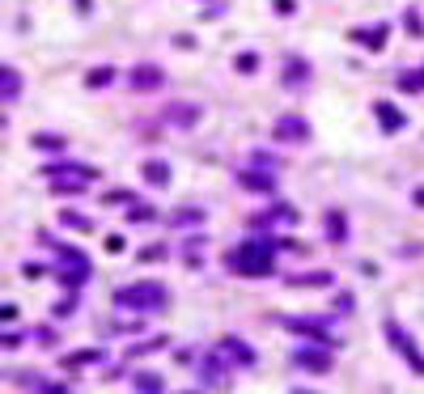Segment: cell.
I'll use <instances>...</instances> for the list:
<instances>
[{
    "mask_svg": "<svg viewBox=\"0 0 424 394\" xmlns=\"http://www.w3.org/2000/svg\"><path fill=\"white\" fill-rule=\"evenodd\" d=\"M327 272H310V276H293V284H327Z\"/></svg>",
    "mask_w": 424,
    "mask_h": 394,
    "instance_id": "obj_23",
    "label": "cell"
},
{
    "mask_svg": "<svg viewBox=\"0 0 424 394\" xmlns=\"http://www.w3.org/2000/svg\"><path fill=\"white\" fill-rule=\"evenodd\" d=\"M353 38H361V43H369V47H382V43H386V30H357Z\"/></svg>",
    "mask_w": 424,
    "mask_h": 394,
    "instance_id": "obj_21",
    "label": "cell"
},
{
    "mask_svg": "<svg viewBox=\"0 0 424 394\" xmlns=\"http://www.w3.org/2000/svg\"><path fill=\"white\" fill-rule=\"evenodd\" d=\"M166 288L161 284H128L123 292H115L119 310H166Z\"/></svg>",
    "mask_w": 424,
    "mask_h": 394,
    "instance_id": "obj_2",
    "label": "cell"
},
{
    "mask_svg": "<svg viewBox=\"0 0 424 394\" xmlns=\"http://www.w3.org/2000/svg\"><path fill=\"white\" fill-rule=\"evenodd\" d=\"M373 115H378V123H382L386 132H399V128H403V115H399L390 102H378V106H373Z\"/></svg>",
    "mask_w": 424,
    "mask_h": 394,
    "instance_id": "obj_13",
    "label": "cell"
},
{
    "mask_svg": "<svg viewBox=\"0 0 424 394\" xmlns=\"http://www.w3.org/2000/svg\"><path fill=\"white\" fill-rule=\"evenodd\" d=\"M128 81H132V89H136V93H153V89H161V85H166V72H161L157 64H136V68L128 72Z\"/></svg>",
    "mask_w": 424,
    "mask_h": 394,
    "instance_id": "obj_4",
    "label": "cell"
},
{
    "mask_svg": "<svg viewBox=\"0 0 424 394\" xmlns=\"http://www.w3.org/2000/svg\"><path fill=\"white\" fill-rule=\"evenodd\" d=\"M246 191H259V195H271L276 191V178L271 174H259V170H242V178H238Z\"/></svg>",
    "mask_w": 424,
    "mask_h": 394,
    "instance_id": "obj_11",
    "label": "cell"
},
{
    "mask_svg": "<svg viewBox=\"0 0 424 394\" xmlns=\"http://www.w3.org/2000/svg\"><path fill=\"white\" fill-rule=\"evenodd\" d=\"M191 220H204V212H174V225H191Z\"/></svg>",
    "mask_w": 424,
    "mask_h": 394,
    "instance_id": "obj_25",
    "label": "cell"
},
{
    "mask_svg": "<svg viewBox=\"0 0 424 394\" xmlns=\"http://www.w3.org/2000/svg\"><path fill=\"white\" fill-rule=\"evenodd\" d=\"M327 233H331V242H344V216L339 212H327Z\"/></svg>",
    "mask_w": 424,
    "mask_h": 394,
    "instance_id": "obj_20",
    "label": "cell"
},
{
    "mask_svg": "<svg viewBox=\"0 0 424 394\" xmlns=\"http://www.w3.org/2000/svg\"><path fill=\"white\" fill-rule=\"evenodd\" d=\"M284 77H289V85H302V81L310 77V64H306V60H297V56H293V60L284 64Z\"/></svg>",
    "mask_w": 424,
    "mask_h": 394,
    "instance_id": "obj_15",
    "label": "cell"
},
{
    "mask_svg": "<svg viewBox=\"0 0 424 394\" xmlns=\"http://www.w3.org/2000/svg\"><path fill=\"white\" fill-rule=\"evenodd\" d=\"M64 225H68V229H89V220H85L81 212H64Z\"/></svg>",
    "mask_w": 424,
    "mask_h": 394,
    "instance_id": "obj_24",
    "label": "cell"
},
{
    "mask_svg": "<svg viewBox=\"0 0 424 394\" xmlns=\"http://www.w3.org/2000/svg\"><path fill=\"white\" fill-rule=\"evenodd\" d=\"M271 255H276V242L271 237H259V242H246L230 255V272L238 276H271Z\"/></svg>",
    "mask_w": 424,
    "mask_h": 394,
    "instance_id": "obj_1",
    "label": "cell"
},
{
    "mask_svg": "<svg viewBox=\"0 0 424 394\" xmlns=\"http://www.w3.org/2000/svg\"><path fill=\"white\" fill-rule=\"evenodd\" d=\"M43 174H47V178H81V183H93V178H98L93 165H81V161H52Z\"/></svg>",
    "mask_w": 424,
    "mask_h": 394,
    "instance_id": "obj_6",
    "label": "cell"
},
{
    "mask_svg": "<svg viewBox=\"0 0 424 394\" xmlns=\"http://www.w3.org/2000/svg\"><path fill=\"white\" fill-rule=\"evenodd\" d=\"M81 187H85L81 178H52V191H56V195H81Z\"/></svg>",
    "mask_w": 424,
    "mask_h": 394,
    "instance_id": "obj_17",
    "label": "cell"
},
{
    "mask_svg": "<svg viewBox=\"0 0 424 394\" xmlns=\"http://www.w3.org/2000/svg\"><path fill=\"white\" fill-rule=\"evenodd\" d=\"M38 394H64V386H56V382H47V386H38Z\"/></svg>",
    "mask_w": 424,
    "mask_h": 394,
    "instance_id": "obj_30",
    "label": "cell"
},
{
    "mask_svg": "<svg viewBox=\"0 0 424 394\" xmlns=\"http://www.w3.org/2000/svg\"><path fill=\"white\" fill-rule=\"evenodd\" d=\"M34 144H38V149H60L64 140L60 136H34Z\"/></svg>",
    "mask_w": 424,
    "mask_h": 394,
    "instance_id": "obj_27",
    "label": "cell"
},
{
    "mask_svg": "<svg viewBox=\"0 0 424 394\" xmlns=\"http://www.w3.org/2000/svg\"><path fill=\"white\" fill-rule=\"evenodd\" d=\"M293 360H297V369H310V373H327L331 369V352L327 348H302Z\"/></svg>",
    "mask_w": 424,
    "mask_h": 394,
    "instance_id": "obj_8",
    "label": "cell"
},
{
    "mask_svg": "<svg viewBox=\"0 0 424 394\" xmlns=\"http://www.w3.org/2000/svg\"><path fill=\"white\" fill-rule=\"evenodd\" d=\"M297 394H310V390H297Z\"/></svg>",
    "mask_w": 424,
    "mask_h": 394,
    "instance_id": "obj_31",
    "label": "cell"
},
{
    "mask_svg": "<svg viewBox=\"0 0 424 394\" xmlns=\"http://www.w3.org/2000/svg\"><path fill=\"white\" fill-rule=\"evenodd\" d=\"M221 352L234 356V364H242V369H251V364H255V352L246 348V343H242L238 335H225V339H221Z\"/></svg>",
    "mask_w": 424,
    "mask_h": 394,
    "instance_id": "obj_9",
    "label": "cell"
},
{
    "mask_svg": "<svg viewBox=\"0 0 424 394\" xmlns=\"http://www.w3.org/2000/svg\"><path fill=\"white\" fill-rule=\"evenodd\" d=\"M284 327H289V331H297V335H314V339H322V343L331 339L327 323H314V318H284Z\"/></svg>",
    "mask_w": 424,
    "mask_h": 394,
    "instance_id": "obj_10",
    "label": "cell"
},
{
    "mask_svg": "<svg viewBox=\"0 0 424 394\" xmlns=\"http://www.w3.org/2000/svg\"><path fill=\"white\" fill-rule=\"evenodd\" d=\"M408 30H412V34H424V21H420L416 13H408Z\"/></svg>",
    "mask_w": 424,
    "mask_h": 394,
    "instance_id": "obj_29",
    "label": "cell"
},
{
    "mask_svg": "<svg viewBox=\"0 0 424 394\" xmlns=\"http://www.w3.org/2000/svg\"><path fill=\"white\" fill-rule=\"evenodd\" d=\"M140 174H144L148 183L166 187V183H170V165H166V161H144V165H140Z\"/></svg>",
    "mask_w": 424,
    "mask_h": 394,
    "instance_id": "obj_14",
    "label": "cell"
},
{
    "mask_svg": "<svg viewBox=\"0 0 424 394\" xmlns=\"http://www.w3.org/2000/svg\"><path fill=\"white\" fill-rule=\"evenodd\" d=\"M310 136V123L302 119V115H284V119H276V140H306Z\"/></svg>",
    "mask_w": 424,
    "mask_h": 394,
    "instance_id": "obj_7",
    "label": "cell"
},
{
    "mask_svg": "<svg viewBox=\"0 0 424 394\" xmlns=\"http://www.w3.org/2000/svg\"><path fill=\"white\" fill-rule=\"evenodd\" d=\"M60 276H64V284H68V288L85 284V280H89V263H85V255H81V251H77V255L64 251V267H60Z\"/></svg>",
    "mask_w": 424,
    "mask_h": 394,
    "instance_id": "obj_5",
    "label": "cell"
},
{
    "mask_svg": "<svg viewBox=\"0 0 424 394\" xmlns=\"http://www.w3.org/2000/svg\"><path fill=\"white\" fill-rule=\"evenodd\" d=\"M0 93H5V102H13V97L21 93V72H17V68H9V64L0 68Z\"/></svg>",
    "mask_w": 424,
    "mask_h": 394,
    "instance_id": "obj_12",
    "label": "cell"
},
{
    "mask_svg": "<svg viewBox=\"0 0 424 394\" xmlns=\"http://www.w3.org/2000/svg\"><path fill=\"white\" fill-rule=\"evenodd\" d=\"M195 115H199L195 106H174V111H170V119H183V128H191V119H195Z\"/></svg>",
    "mask_w": 424,
    "mask_h": 394,
    "instance_id": "obj_22",
    "label": "cell"
},
{
    "mask_svg": "<svg viewBox=\"0 0 424 394\" xmlns=\"http://www.w3.org/2000/svg\"><path fill=\"white\" fill-rule=\"evenodd\" d=\"M111 81H115V68H111V64H107V68H93L89 77H85L89 89H102V85H111Z\"/></svg>",
    "mask_w": 424,
    "mask_h": 394,
    "instance_id": "obj_16",
    "label": "cell"
},
{
    "mask_svg": "<svg viewBox=\"0 0 424 394\" xmlns=\"http://www.w3.org/2000/svg\"><path fill=\"white\" fill-rule=\"evenodd\" d=\"M386 339H390V343H394V348H399V352H403V356H408V364H412V369H416V373L424 378V352H420V348H416V343H412V339L403 335V327H399V323H386Z\"/></svg>",
    "mask_w": 424,
    "mask_h": 394,
    "instance_id": "obj_3",
    "label": "cell"
},
{
    "mask_svg": "<svg viewBox=\"0 0 424 394\" xmlns=\"http://www.w3.org/2000/svg\"><path fill=\"white\" fill-rule=\"evenodd\" d=\"M399 89L420 93V89H424V68H420V72H403V77H399Z\"/></svg>",
    "mask_w": 424,
    "mask_h": 394,
    "instance_id": "obj_18",
    "label": "cell"
},
{
    "mask_svg": "<svg viewBox=\"0 0 424 394\" xmlns=\"http://www.w3.org/2000/svg\"><path fill=\"white\" fill-rule=\"evenodd\" d=\"M136 390H140V394H161V378H157V373H140V378H136Z\"/></svg>",
    "mask_w": 424,
    "mask_h": 394,
    "instance_id": "obj_19",
    "label": "cell"
},
{
    "mask_svg": "<svg viewBox=\"0 0 424 394\" xmlns=\"http://www.w3.org/2000/svg\"><path fill=\"white\" fill-rule=\"evenodd\" d=\"M259 68V60L251 56V51H246V56H238V72H255Z\"/></svg>",
    "mask_w": 424,
    "mask_h": 394,
    "instance_id": "obj_26",
    "label": "cell"
},
{
    "mask_svg": "<svg viewBox=\"0 0 424 394\" xmlns=\"http://www.w3.org/2000/svg\"><path fill=\"white\" fill-rule=\"evenodd\" d=\"M132 220H153V208H148V204H136V208H132Z\"/></svg>",
    "mask_w": 424,
    "mask_h": 394,
    "instance_id": "obj_28",
    "label": "cell"
}]
</instances>
